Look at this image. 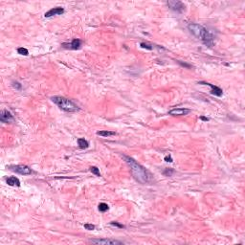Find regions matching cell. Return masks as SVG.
<instances>
[{"mask_svg":"<svg viewBox=\"0 0 245 245\" xmlns=\"http://www.w3.org/2000/svg\"><path fill=\"white\" fill-rule=\"evenodd\" d=\"M122 158H124L125 162L128 164V166L130 167L131 173H132L133 177L135 178L137 181L140 182V183H142V184H146V183L150 182L151 174L147 169L144 168L143 166H141L139 163H137L133 158H131L129 156L124 155Z\"/></svg>","mask_w":245,"mask_h":245,"instance_id":"1","label":"cell"},{"mask_svg":"<svg viewBox=\"0 0 245 245\" xmlns=\"http://www.w3.org/2000/svg\"><path fill=\"white\" fill-rule=\"evenodd\" d=\"M188 30L193 34L195 37L199 38L206 46L213 47L214 45V35L203 26L196 24V23H190L188 25Z\"/></svg>","mask_w":245,"mask_h":245,"instance_id":"2","label":"cell"},{"mask_svg":"<svg viewBox=\"0 0 245 245\" xmlns=\"http://www.w3.org/2000/svg\"><path fill=\"white\" fill-rule=\"evenodd\" d=\"M51 100H52L54 103H56L59 108L65 112H76L80 110V107L78 106L74 101H72L67 98L61 97V96H55V97L51 98Z\"/></svg>","mask_w":245,"mask_h":245,"instance_id":"3","label":"cell"},{"mask_svg":"<svg viewBox=\"0 0 245 245\" xmlns=\"http://www.w3.org/2000/svg\"><path fill=\"white\" fill-rule=\"evenodd\" d=\"M168 6L169 8L171 9V11L175 12L177 14H182L185 11V8L186 6L183 2L181 1H175V0H171V1H168Z\"/></svg>","mask_w":245,"mask_h":245,"instance_id":"4","label":"cell"},{"mask_svg":"<svg viewBox=\"0 0 245 245\" xmlns=\"http://www.w3.org/2000/svg\"><path fill=\"white\" fill-rule=\"evenodd\" d=\"M10 169L13 171H16V173H19V174L22 175H29L33 172L32 169L29 168L28 166L26 165H14V166H10Z\"/></svg>","mask_w":245,"mask_h":245,"instance_id":"5","label":"cell"},{"mask_svg":"<svg viewBox=\"0 0 245 245\" xmlns=\"http://www.w3.org/2000/svg\"><path fill=\"white\" fill-rule=\"evenodd\" d=\"M82 44V41L79 38H75L70 43H62V47L65 49H71V50H78L80 48Z\"/></svg>","mask_w":245,"mask_h":245,"instance_id":"6","label":"cell"},{"mask_svg":"<svg viewBox=\"0 0 245 245\" xmlns=\"http://www.w3.org/2000/svg\"><path fill=\"white\" fill-rule=\"evenodd\" d=\"M90 242L94 243V244H99V245H119V244H122L124 242L119 240H106V238H103V240H91Z\"/></svg>","mask_w":245,"mask_h":245,"instance_id":"7","label":"cell"},{"mask_svg":"<svg viewBox=\"0 0 245 245\" xmlns=\"http://www.w3.org/2000/svg\"><path fill=\"white\" fill-rule=\"evenodd\" d=\"M199 84H205V85H208L211 87V94L212 95H214V96L216 97H221L223 95V91L222 89L219 88L218 86H216L214 84H212V83H209V82H200Z\"/></svg>","mask_w":245,"mask_h":245,"instance_id":"8","label":"cell"},{"mask_svg":"<svg viewBox=\"0 0 245 245\" xmlns=\"http://www.w3.org/2000/svg\"><path fill=\"white\" fill-rule=\"evenodd\" d=\"M0 121L1 122H12L14 121V118L10 111L4 109L0 112Z\"/></svg>","mask_w":245,"mask_h":245,"instance_id":"9","label":"cell"},{"mask_svg":"<svg viewBox=\"0 0 245 245\" xmlns=\"http://www.w3.org/2000/svg\"><path fill=\"white\" fill-rule=\"evenodd\" d=\"M191 112L190 109L183 108V107H179V108H173L171 111H169V115L171 116H185L188 115Z\"/></svg>","mask_w":245,"mask_h":245,"instance_id":"10","label":"cell"},{"mask_svg":"<svg viewBox=\"0 0 245 245\" xmlns=\"http://www.w3.org/2000/svg\"><path fill=\"white\" fill-rule=\"evenodd\" d=\"M64 13V9L62 7H56L49 10L48 12H46L44 16L45 17H52V16H61Z\"/></svg>","mask_w":245,"mask_h":245,"instance_id":"11","label":"cell"},{"mask_svg":"<svg viewBox=\"0 0 245 245\" xmlns=\"http://www.w3.org/2000/svg\"><path fill=\"white\" fill-rule=\"evenodd\" d=\"M7 184L9 186H16V187H19L20 186V181L18 178L14 177V176H11V177L7 178Z\"/></svg>","mask_w":245,"mask_h":245,"instance_id":"12","label":"cell"},{"mask_svg":"<svg viewBox=\"0 0 245 245\" xmlns=\"http://www.w3.org/2000/svg\"><path fill=\"white\" fill-rule=\"evenodd\" d=\"M78 146L80 147V148L85 149L89 147V143L87 140H85L84 138H79L78 139Z\"/></svg>","mask_w":245,"mask_h":245,"instance_id":"13","label":"cell"},{"mask_svg":"<svg viewBox=\"0 0 245 245\" xmlns=\"http://www.w3.org/2000/svg\"><path fill=\"white\" fill-rule=\"evenodd\" d=\"M97 135L103 136V137H108V136L116 135V132H114V131H110V130H101V131H98Z\"/></svg>","mask_w":245,"mask_h":245,"instance_id":"14","label":"cell"},{"mask_svg":"<svg viewBox=\"0 0 245 245\" xmlns=\"http://www.w3.org/2000/svg\"><path fill=\"white\" fill-rule=\"evenodd\" d=\"M98 208H99V211L100 212H101V213H104V212H106V211H108V209H109V207H108V205L106 204V203H100V204H99V206H98Z\"/></svg>","mask_w":245,"mask_h":245,"instance_id":"15","label":"cell"},{"mask_svg":"<svg viewBox=\"0 0 245 245\" xmlns=\"http://www.w3.org/2000/svg\"><path fill=\"white\" fill-rule=\"evenodd\" d=\"M17 53H18L19 55H22V56H28L29 51L27 50L26 48H23V47H20V48L17 49Z\"/></svg>","mask_w":245,"mask_h":245,"instance_id":"16","label":"cell"},{"mask_svg":"<svg viewBox=\"0 0 245 245\" xmlns=\"http://www.w3.org/2000/svg\"><path fill=\"white\" fill-rule=\"evenodd\" d=\"M90 171L92 173H94L95 175L97 176H101V172H100V169H99L97 167H91L90 168Z\"/></svg>","mask_w":245,"mask_h":245,"instance_id":"17","label":"cell"},{"mask_svg":"<svg viewBox=\"0 0 245 245\" xmlns=\"http://www.w3.org/2000/svg\"><path fill=\"white\" fill-rule=\"evenodd\" d=\"M173 172H174V169H166L165 171H163V174L165 176H171Z\"/></svg>","mask_w":245,"mask_h":245,"instance_id":"18","label":"cell"},{"mask_svg":"<svg viewBox=\"0 0 245 245\" xmlns=\"http://www.w3.org/2000/svg\"><path fill=\"white\" fill-rule=\"evenodd\" d=\"M140 46H141L142 48L148 49V50H152V49H153V47H152L150 44H148V43H145V42H141V43H140Z\"/></svg>","mask_w":245,"mask_h":245,"instance_id":"19","label":"cell"},{"mask_svg":"<svg viewBox=\"0 0 245 245\" xmlns=\"http://www.w3.org/2000/svg\"><path fill=\"white\" fill-rule=\"evenodd\" d=\"M13 86L16 89H17V90H20V89L22 88V85L20 84L18 82H13Z\"/></svg>","mask_w":245,"mask_h":245,"instance_id":"20","label":"cell"},{"mask_svg":"<svg viewBox=\"0 0 245 245\" xmlns=\"http://www.w3.org/2000/svg\"><path fill=\"white\" fill-rule=\"evenodd\" d=\"M84 228H85L86 230H89V231H92V230L95 229V225H93V224H88V223H86V224H84Z\"/></svg>","mask_w":245,"mask_h":245,"instance_id":"21","label":"cell"},{"mask_svg":"<svg viewBox=\"0 0 245 245\" xmlns=\"http://www.w3.org/2000/svg\"><path fill=\"white\" fill-rule=\"evenodd\" d=\"M111 225L113 226H116V227H119V228H125L124 225H122V224L116 222V221H113V222H111Z\"/></svg>","mask_w":245,"mask_h":245,"instance_id":"22","label":"cell"},{"mask_svg":"<svg viewBox=\"0 0 245 245\" xmlns=\"http://www.w3.org/2000/svg\"><path fill=\"white\" fill-rule=\"evenodd\" d=\"M177 62H178V63L180 64V65H182V66H184V67H187V68H191V67H192V65L187 64V63H185V62H182V61H178Z\"/></svg>","mask_w":245,"mask_h":245,"instance_id":"23","label":"cell"},{"mask_svg":"<svg viewBox=\"0 0 245 245\" xmlns=\"http://www.w3.org/2000/svg\"><path fill=\"white\" fill-rule=\"evenodd\" d=\"M164 160H165L166 162H169V163H172V162H173V160H172V158H171V155H169V156H166L165 158H164Z\"/></svg>","mask_w":245,"mask_h":245,"instance_id":"24","label":"cell"},{"mask_svg":"<svg viewBox=\"0 0 245 245\" xmlns=\"http://www.w3.org/2000/svg\"><path fill=\"white\" fill-rule=\"evenodd\" d=\"M200 119H201L202 121H205V122L209 121V118H207V117H204V116H201V117H200Z\"/></svg>","mask_w":245,"mask_h":245,"instance_id":"25","label":"cell"}]
</instances>
